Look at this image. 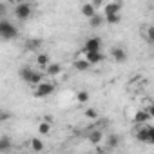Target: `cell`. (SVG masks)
<instances>
[{"label": "cell", "mask_w": 154, "mask_h": 154, "mask_svg": "<svg viewBox=\"0 0 154 154\" xmlns=\"http://www.w3.org/2000/svg\"><path fill=\"white\" fill-rule=\"evenodd\" d=\"M20 78H22V82H26V84H29V85H38L40 82H44L42 72L35 71V69L29 67V65H24V67L20 69Z\"/></svg>", "instance_id": "cell-1"}, {"label": "cell", "mask_w": 154, "mask_h": 154, "mask_svg": "<svg viewBox=\"0 0 154 154\" xmlns=\"http://www.w3.org/2000/svg\"><path fill=\"white\" fill-rule=\"evenodd\" d=\"M0 36H2L4 40H13V38L18 36V29L11 22L2 20V22H0Z\"/></svg>", "instance_id": "cell-2"}, {"label": "cell", "mask_w": 154, "mask_h": 154, "mask_svg": "<svg viewBox=\"0 0 154 154\" xmlns=\"http://www.w3.org/2000/svg\"><path fill=\"white\" fill-rule=\"evenodd\" d=\"M35 96L36 98H47L54 93V85L51 82H40L38 85H35Z\"/></svg>", "instance_id": "cell-3"}, {"label": "cell", "mask_w": 154, "mask_h": 154, "mask_svg": "<svg viewBox=\"0 0 154 154\" xmlns=\"http://www.w3.org/2000/svg\"><path fill=\"white\" fill-rule=\"evenodd\" d=\"M72 67H74L76 71H87V69H91V67H93V63H91V62L87 60V56H85V51H84V53H80L78 56L72 60Z\"/></svg>", "instance_id": "cell-4"}, {"label": "cell", "mask_w": 154, "mask_h": 154, "mask_svg": "<svg viewBox=\"0 0 154 154\" xmlns=\"http://www.w3.org/2000/svg\"><path fill=\"white\" fill-rule=\"evenodd\" d=\"M31 13H33V9H31V6L27 2H22V4L15 6V17L18 20H27L31 17Z\"/></svg>", "instance_id": "cell-5"}, {"label": "cell", "mask_w": 154, "mask_h": 154, "mask_svg": "<svg viewBox=\"0 0 154 154\" xmlns=\"http://www.w3.org/2000/svg\"><path fill=\"white\" fill-rule=\"evenodd\" d=\"M84 51L85 53H91V51H102V42L98 36H91L85 40V45H84Z\"/></svg>", "instance_id": "cell-6"}, {"label": "cell", "mask_w": 154, "mask_h": 154, "mask_svg": "<svg viewBox=\"0 0 154 154\" xmlns=\"http://www.w3.org/2000/svg\"><path fill=\"white\" fill-rule=\"evenodd\" d=\"M150 120H152V116L149 114V111H147V109H140V111H136V112H134V118H132V122H134L136 125L149 123Z\"/></svg>", "instance_id": "cell-7"}, {"label": "cell", "mask_w": 154, "mask_h": 154, "mask_svg": "<svg viewBox=\"0 0 154 154\" xmlns=\"http://www.w3.org/2000/svg\"><path fill=\"white\" fill-rule=\"evenodd\" d=\"M111 56H112V60L118 62V63H122V62L127 60V53H125L122 47H112V49H111Z\"/></svg>", "instance_id": "cell-8"}, {"label": "cell", "mask_w": 154, "mask_h": 154, "mask_svg": "<svg viewBox=\"0 0 154 154\" xmlns=\"http://www.w3.org/2000/svg\"><path fill=\"white\" fill-rule=\"evenodd\" d=\"M85 56H87V60L93 65H96V63H100L103 60V53L102 51H91V53H85Z\"/></svg>", "instance_id": "cell-9"}, {"label": "cell", "mask_w": 154, "mask_h": 154, "mask_svg": "<svg viewBox=\"0 0 154 154\" xmlns=\"http://www.w3.org/2000/svg\"><path fill=\"white\" fill-rule=\"evenodd\" d=\"M51 63V58H49V54L47 53H38L36 54V65L38 67H44V69H47V65Z\"/></svg>", "instance_id": "cell-10"}, {"label": "cell", "mask_w": 154, "mask_h": 154, "mask_svg": "<svg viewBox=\"0 0 154 154\" xmlns=\"http://www.w3.org/2000/svg\"><path fill=\"white\" fill-rule=\"evenodd\" d=\"M82 15H84L85 18H91V17L96 15V8H94L93 4H84V6H82Z\"/></svg>", "instance_id": "cell-11"}, {"label": "cell", "mask_w": 154, "mask_h": 154, "mask_svg": "<svg viewBox=\"0 0 154 154\" xmlns=\"http://www.w3.org/2000/svg\"><path fill=\"white\" fill-rule=\"evenodd\" d=\"M120 4H105V8H103V15L107 17V15H118L120 13Z\"/></svg>", "instance_id": "cell-12"}, {"label": "cell", "mask_w": 154, "mask_h": 154, "mask_svg": "<svg viewBox=\"0 0 154 154\" xmlns=\"http://www.w3.org/2000/svg\"><path fill=\"white\" fill-rule=\"evenodd\" d=\"M87 140L96 145V143H100V141L103 140V134H102V131H91V132L87 134Z\"/></svg>", "instance_id": "cell-13"}, {"label": "cell", "mask_w": 154, "mask_h": 154, "mask_svg": "<svg viewBox=\"0 0 154 154\" xmlns=\"http://www.w3.org/2000/svg\"><path fill=\"white\" fill-rule=\"evenodd\" d=\"M45 71H47V74H51V76H58V74L62 72V65H60V63H49Z\"/></svg>", "instance_id": "cell-14"}, {"label": "cell", "mask_w": 154, "mask_h": 154, "mask_svg": "<svg viewBox=\"0 0 154 154\" xmlns=\"http://www.w3.org/2000/svg\"><path fill=\"white\" fill-rule=\"evenodd\" d=\"M31 150L33 152H42L44 150V141L38 140V138H33L31 140Z\"/></svg>", "instance_id": "cell-15"}, {"label": "cell", "mask_w": 154, "mask_h": 154, "mask_svg": "<svg viewBox=\"0 0 154 154\" xmlns=\"http://www.w3.org/2000/svg\"><path fill=\"white\" fill-rule=\"evenodd\" d=\"M89 24H91V27H100L102 24H103V18H102V15H94V17H91L89 18Z\"/></svg>", "instance_id": "cell-16"}, {"label": "cell", "mask_w": 154, "mask_h": 154, "mask_svg": "<svg viewBox=\"0 0 154 154\" xmlns=\"http://www.w3.org/2000/svg\"><path fill=\"white\" fill-rule=\"evenodd\" d=\"M11 147V141L8 136H2V140H0V152H8Z\"/></svg>", "instance_id": "cell-17"}, {"label": "cell", "mask_w": 154, "mask_h": 154, "mask_svg": "<svg viewBox=\"0 0 154 154\" xmlns=\"http://www.w3.org/2000/svg\"><path fill=\"white\" fill-rule=\"evenodd\" d=\"M38 132L44 134V136H47V134L51 132V123H49V122H42V123L38 125Z\"/></svg>", "instance_id": "cell-18"}, {"label": "cell", "mask_w": 154, "mask_h": 154, "mask_svg": "<svg viewBox=\"0 0 154 154\" xmlns=\"http://www.w3.org/2000/svg\"><path fill=\"white\" fill-rule=\"evenodd\" d=\"M76 100H78L80 103H87L89 102V93L87 91H78L76 93Z\"/></svg>", "instance_id": "cell-19"}, {"label": "cell", "mask_w": 154, "mask_h": 154, "mask_svg": "<svg viewBox=\"0 0 154 154\" xmlns=\"http://www.w3.org/2000/svg\"><path fill=\"white\" fill-rule=\"evenodd\" d=\"M40 45H42V42H40V40H27V42H26V47H27L29 51H36Z\"/></svg>", "instance_id": "cell-20"}, {"label": "cell", "mask_w": 154, "mask_h": 154, "mask_svg": "<svg viewBox=\"0 0 154 154\" xmlns=\"http://www.w3.org/2000/svg\"><path fill=\"white\" fill-rule=\"evenodd\" d=\"M145 38H147L149 44H154V26H149L145 29Z\"/></svg>", "instance_id": "cell-21"}, {"label": "cell", "mask_w": 154, "mask_h": 154, "mask_svg": "<svg viewBox=\"0 0 154 154\" xmlns=\"http://www.w3.org/2000/svg\"><path fill=\"white\" fill-rule=\"evenodd\" d=\"M105 22L111 24V26L120 24V13H118V15H107V17H105Z\"/></svg>", "instance_id": "cell-22"}, {"label": "cell", "mask_w": 154, "mask_h": 154, "mask_svg": "<svg viewBox=\"0 0 154 154\" xmlns=\"http://www.w3.org/2000/svg\"><path fill=\"white\" fill-rule=\"evenodd\" d=\"M107 143H109V147H111V149L118 147V143H120V136H116V134H111V136L107 138Z\"/></svg>", "instance_id": "cell-23"}, {"label": "cell", "mask_w": 154, "mask_h": 154, "mask_svg": "<svg viewBox=\"0 0 154 154\" xmlns=\"http://www.w3.org/2000/svg\"><path fill=\"white\" fill-rule=\"evenodd\" d=\"M85 116L91 118V120H94V118H98V112H96V109H87L85 111Z\"/></svg>", "instance_id": "cell-24"}, {"label": "cell", "mask_w": 154, "mask_h": 154, "mask_svg": "<svg viewBox=\"0 0 154 154\" xmlns=\"http://www.w3.org/2000/svg\"><path fill=\"white\" fill-rule=\"evenodd\" d=\"M149 143L154 145V125H149Z\"/></svg>", "instance_id": "cell-25"}, {"label": "cell", "mask_w": 154, "mask_h": 154, "mask_svg": "<svg viewBox=\"0 0 154 154\" xmlns=\"http://www.w3.org/2000/svg\"><path fill=\"white\" fill-rule=\"evenodd\" d=\"M145 109H147V111H149V114H150V116L154 118V103H150V105H147Z\"/></svg>", "instance_id": "cell-26"}]
</instances>
